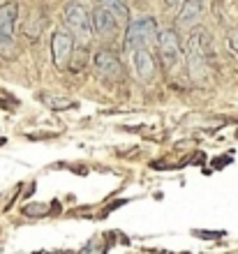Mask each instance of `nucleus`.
<instances>
[{
  "label": "nucleus",
  "mask_w": 238,
  "mask_h": 254,
  "mask_svg": "<svg viewBox=\"0 0 238 254\" xmlns=\"http://www.w3.org/2000/svg\"><path fill=\"white\" fill-rule=\"evenodd\" d=\"M130 9L123 0H99V5L93 12V28L99 37H113L123 23H127Z\"/></svg>",
  "instance_id": "obj_1"
},
{
  "label": "nucleus",
  "mask_w": 238,
  "mask_h": 254,
  "mask_svg": "<svg viewBox=\"0 0 238 254\" xmlns=\"http://www.w3.org/2000/svg\"><path fill=\"white\" fill-rule=\"evenodd\" d=\"M208 49H211V40L208 33L204 28H194L187 37V47H185V61L187 69L194 79H201L208 69Z\"/></svg>",
  "instance_id": "obj_2"
},
{
  "label": "nucleus",
  "mask_w": 238,
  "mask_h": 254,
  "mask_svg": "<svg viewBox=\"0 0 238 254\" xmlns=\"http://www.w3.org/2000/svg\"><path fill=\"white\" fill-rule=\"evenodd\" d=\"M159 37L158 33V23L153 16H141V19H134L130 26H127L125 33V49L130 54L134 51H141V49H148L153 42Z\"/></svg>",
  "instance_id": "obj_3"
},
{
  "label": "nucleus",
  "mask_w": 238,
  "mask_h": 254,
  "mask_svg": "<svg viewBox=\"0 0 238 254\" xmlns=\"http://www.w3.org/2000/svg\"><path fill=\"white\" fill-rule=\"evenodd\" d=\"M63 19H65V26L72 30L77 40L88 42L90 37H93V33H95L93 14H88V9L83 5H79V2H70V5L65 7Z\"/></svg>",
  "instance_id": "obj_4"
},
{
  "label": "nucleus",
  "mask_w": 238,
  "mask_h": 254,
  "mask_svg": "<svg viewBox=\"0 0 238 254\" xmlns=\"http://www.w3.org/2000/svg\"><path fill=\"white\" fill-rule=\"evenodd\" d=\"M19 19V5L5 2L0 5V56L14 51V28Z\"/></svg>",
  "instance_id": "obj_5"
},
{
  "label": "nucleus",
  "mask_w": 238,
  "mask_h": 254,
  "mask_svg": "<svg viewBox=\"0 0 238 254\" xmlns=\"http://www.w3.org/2000/svg\"><path fill=\"white\" fill-rule=\"evenodd\" d=\"M93 63H95V72H97L102 79H106V81H123L125 79V67H123L120 58L113 54V51H106V49L97 51Z\"/></svg>",
  "instance_id": "obj_6"
},
{
  "label": "nucleus",
  "mask_w": 238,
  "mask_h": 254,
  "mask_svg": "<svg viewBox=\"0 0 238 254\" xmlns=\"http://www.w3.org/2000/svg\"><path fill=\"white\" fill-rule=\"evenodd\" d=\"M72 51H74V37L70 33H65V30H56L51 40V54L58 69H67Z\"/></svg>",
  "instance_id": "obj_7"
},
{
  "label": "nucleus",
  "mask_w": 238,
  "mask_h": 254,
  "mask_svg": "<svg viewBox=\"0 0 238 254\" xmlns=\"http://www.w3.org/2000/svg\"><path fill=\"white\" fill-rule=\"evenodd\" d=\"M158 49H159V56H162V63H164L166 67L176 65V63H178V56H180V42H178L176 30H171V28L159 30Z\"/></svg>",
  "instance_id": "obj_8"
},
{
  "label": "nucleus",
  "mask_w": 238,
  "mask_h": 254,
  "mask_svg": "<svg viewBox=\"0 0 238 254\" xmlns=\"http://www.w3.org/2000/svg\"><path fill=\"white\" fill-rule=\"evenodd\" d=\"M201 12H204V2L201 0H187L185 5L178 7V14H176V28L178 30H187L192 33L197 28L199 19H201Z\"/></svg>",
  "instance_id": "obj_9"
},
{
  "label": "nucleus",
  "mask_w": 238,
  "mask_h": 254,
  "mask_svg": "<svg viewBox=\"0 0 238 254\" xmlns=\"http://www.w3.org/2000/svg\"><path fill=\"white\" fill-rule=\"evenodd\" d=\"M132 63H134V72L141 81L151 83L155 76H158V63L153 58V54L148 49H141V51H134L132 54Z\"/></svg>",
  "instance_id": "obj_10"
},
{
  "label": "nucleus",
  "mask_w": 238,
  "mask_h": 254,
  "mask_svg": "<svg viewBox=\"0 0 238 254\" xmlns=\"http://www.w3.org/2000/svg\"><path fill=\"white\" fill-rule=\"evenodd\" d=\"M42 100H44V104H47V107H51V109H72V107H77V102L70 100V97H56V95H44Z\"/></svg>",
  "instance_id": "obj_11"
},
{
  "label": "nucleus",
  "mask_w": 238,
  "mask_h": 254,
  "mask_svg": "<svg viewBox=\"0 0 238 254\" xmlns=\"http://www.w3.org/2000/svg\"><path fill=\"white\" fill-rule=\"evenodd\" d=\"M104 252H106V241L104 238H93V241L88 243L79 254H104Z\"/></svg>",
  "instance_id": "obj_12"
},
{
  "label": "nucleus",
  "mask_w": 238,
  "mask_h": 254,
  "mask_svg": "<svg viewBox=\"0 0 238 254\" xmlns=\"http://www.w3.org/2000/svg\"><path fill=\"white\" fill-rule=\"evenodd\" d=\"M229 42H232V49H234V51H238V30H236V33H232Z\"/></svg>",
  "instance_id": "obj_13"
},
{
  "label": "nucleus",
  "mask_w": 238,
  "mask_h": 254,
  "mask_svg": "<svg viewBox=\"0 0 238 254\" xmlns=\"http://www.w3.org/2000/svg\"><path fill=\"white\" fill-rule=\"evenodd\" d=\"M187 0H166V5L169 7H180V5H185Z\"/></svg>",
  "instance_id": "obj_14"
}]
</instances>
